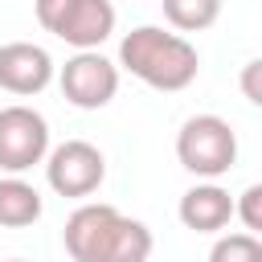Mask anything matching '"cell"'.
Instances as JSON below:
<instances>
[{"mask_svg": "<svg viewBox=\"0 0 262 262\" xmlns=\"http://www.w3.org/2000/svg\"><path fill=\"white\" fill-rule=\"evenodd\" d=\"M61 242L74 262H147L151 258V229L106 201L78 205L61 229Z\"/></svg>", "mask_w": 262, "mask_h": 262, "instance_id": "6da1fadb", "label": "cell"}, {"mask_svg": "<svg viewBox=\"0 0 262 262\" xmlns=\"http://www.w3.org/2000/svg\"><path fill=\"white\" fill-rule=\"evenodd\" d=\"M119 70H127L131 78H139L151 90L176 94L196 82L201 53L180 33H168L160 25H139V29L123 33V41H119Z\"/></svg>", "mask_w": 262, "mask_h": 262, "instance_id": "7a4b0ae2", "label": "cell"}, {"mask_svg": "<svg viewBox=\"0 0 262 262\" xmlns=\"http://www.w3.org/2000/svg\"><path fill=\"white\" fill-rule=\"evenodd\" d=\"M176 160L201 180H217L237 160V131L221 115H192L176 131Z\"/></svg>", "mask_w": 262, "mask_h": 262, "instance_id": "3957f363", "label": "cell"}, {"mask_svg": "<svg viewBox=\"0 0 262 262\" xmlns=\"http://www.w3.org/2000/svg\"><path fill=\"white\" fill-rule=\"evenodd\" d=\"M37 25L57 41L82 49H98L115 33V4L111 0H33Z\"/></svg>", "mask_w": 262, "mask_h": 262, "instance_id": "277c9868", "label": "cell"}, {"mask_svg": "<svg viewBox=\"0 0 262 262\" xmlns=\"http://www.w3.org/2000/svg\"><path fill=\"white\" fill-rule=\"evenodd\" d=\"M49 151H53L49 147V123L41 111H33L25 102L0 106V172L20 176L33 164H45Z\"/></svg>", "mask_w": 262, "mask_h": 262, "instance_id": "5b68a950", "label": "cell"}, {"mask_svg": "<svg viewBox=\"0 0 262 262\" xmlns=\"http://www.w3.org/2000/svg\"><path fill=\"white\" fill-rule=\"evenodd\" d=\"M45 180L57 196H70V201H82L90 192L102 188L106 180V156L90 143V139H66L49 151L45 160Z\"/></svg>", "mask_w": 262, "mask_h": 262, "instance_id": "8992f818", "label": "cell"}, {"mask_svg": "<svg viewBox=\"0 0 262 262\" xmlns=\"http://www.w3.org/2000/svg\"><path fill=\"white\" fill-rule=\"evenodd\" d=\"M57 82H61V94L70 106L98 111L119 94V61L102 57L98 49H82L57 70Z\"/></svg>", "mask_w": 262, "mask_h": 262, "instance_id": "52a82bcc", "label": "cell"}, {"mask_svg": "<svg viewBox=\"0 0 262 262\" xmlns=\"http://www.w3.org/2000/svg\"><path fill=\"white\" fill-rule=\"evenodd\" d=\"M53 74H57V66L45 45H33V41L0 45V90L29 98V94H41L53 82Z\"/></svg>", "mask_w": 262, "mask_h": 262, "instance_id": "ba28073f", "label": "cell"}, {"mask_svg": "<svg viewBox=\"0 0 262 262\" xmlns=\"http://www.w3.org/2000/svg\"><path fill=\"white\" fill-rule=\"evenodd\" d=\"M176 213H180L184 229H192V233H221V229L237 217V201H233L217 180H205V184H192V188L180 196Z\"/></svg>", "mask_w": 262, "mask_h": 262, "instance_id": "9c48e42d", "label": "cell"}, {"mask_svg": "<svg viewBox=\"0 0 262 262\" xmlns=\"http://www.w3.org/2000/svg\"><path fill=\"white\" fill-rule=\"evenodd\" d=\"M45 201L25 176H0V229H25L41 217Z\"/></svg>", "mask_w": 262, "mask_h": 262, "instance_id": "30bf717a", "label": "cell"}, {"mask_svg": "<svg viewBox=\"0 0 262 262\" xmlns=\"http://www.w3.org/2000/svg\"><path fill=\"white\" fill-rule=\"evenodd\" d=\"M160 4H164V20L176 33H201L221 16V0H160Z\"/></svg>", "mask_w": 262, "mask_h": 262, "instance_id": "8fae6325", "label": "cell"}, {"mask_svg": "<svg viewBox=\"0 0 262 262\" xmlns=\"http://www.w3.org/2000/svg\"><path fill=\"white\" fill-rule=\"evenodd\" d=\"M209 262H262V237L254 233H221L209 250Z\"/></svg>", "mask_w": 262, "mask_h": 262, "instance_id": "7c38bea8", "label": "cell"}, {"mask_svg": "<svg viewBox=\"0 0 262 262\" xmlns=\"http://www.w3.org/2000/svg\"><path fill=\"white\" fill-rule=\"evenodd\" d=\"M237 217H242L246 233L262 237V184H250V188L237 196Z\"/></svg>", "mask_w": 262, "mask_h": 262, "instance_id": "4fadbf2b", "label": "cell"}, {"mask_svg": "<svg viewBox=\"0 0 262 262\" xmlns=\"http://www.w3.org/2000/svg\"><path fill=\"white\" fill-rule=\"evenodd\" d=\"M237 86H242V94H246L254 106H262V57H254V61H246V66H242Z\"/></svg>", "mask_w": 262, "mask_h": 262, "instance_id": "5bb4252c", "label": "cell"}, {"mask_svg": "<svg viewBox=\"0 0 262 262\" xmlns=\"http://www.w3.org/2000/svg\"><path fill=\"white\" fill-rule=\"evenodd\" d=\"M4 262H25V258H4Z\"/></svg>", "mask_w": 262, "mask_h": 262, "instance_id": "9a60e30c", "label": "cell"}]
</instances>
